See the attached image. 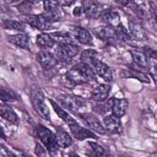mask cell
Returning a JSON list of instances; mask_svg holds the SVG:
<instances>
[{
	"instance_id": "6da1fadb",
	"label": "cell",
	"mask_w": 157,
	"mask_h": 157,
	"mask_svg": "<svg viewBox=\"0 0 157 157\" xmlns=\"http://www.w3.org/2000/svg\"><path fill=\"white\" fill-rule=\"evenodd\" d=\"M66 80L72 85H83L96 80V72L93 67L87 63H78L74 65L66 72Z\"/></svg>"
},
{
	"instance_id": "7a4b0ae2",
	"label": "cell",
	"mask_w": 157,
	"mask_h": 157,
	"mask_svg": "<svg viewBox=\"0 0 157 157\" xmlns=\"http://www.w3.org/2000/svg\"><path fill=\"white\" fill-rule=\"evenodd\" d=\"M29 94H31L32 105H33L34 110L37 112V114H39V117H42L45 120H50L49 108L45 104V98H44V94H43V91L40 90V87L33 86L31 88Z\"/></svg>"
},
{
	"instance_id": "3957f363",
	"label": "cell",
	"mask_w": 157,
	"mask_h": 157,
	"mask_svg": "<svg viewBox=\"0 0 157 157\" xmlns=\"http://www.w3.org/2000/svg\"><path fill=\"white\" fill-rule=\"evenodd\" d=\"M37 136L39 137L40 142L45 146L49 153H55L59 148V144L56 141V135H54L48 128L43 125L37 126Z\"/></svg>"
},
{
	"instance_id": "277c9868",
	"label": "cell",
	"mask_w": 157,
	"mask_h": 157,
	"mask_svg": "<svg viewBox=\"0 0 157 157\" xmlns=\"http://www.w3.org/2000/svg\"><path fill=\"white\" fill-rule=\"evenodd\" d=\"M80 52V48L75 45L74 43H65V44H58L54 55L56 56L58 61H70L74 56H76Z\"/></svg>"
},
{
	"instance_id": "5b68a950",
	"label": "cell",
	"mask_w": 157,
	"mask_h": 157,
	"mask_svg": "<svg viewBox=\"0 0 157 157\" xmlns=\"http://www.w3.org/2000/svg\"><path fill=\"white\" fill-rule=\"evenodd\" d=\"M58 102L60 105L72 110V112H78L81 108H83L86 105V102L77 96H72V94H61L58 97Z\"/></svg>"
},
{
	"instance_id": "8992f818",
	"label": "cell",
	"mask_w": 157,
	"mask_h": 157,
	"mask_svg": "<svg viewBox=\"0 0 157 157\" xmlns=\"http://www.w3.org/2000/svg\"><path fill=\"white\" fill-rule=\"evenodd\" d=\"M66 124L69 125L72 136L76 137L77 140H85V139H88V137L96 139V135H94L91 130H88V129H86V128L78 125V123H77L72 117H70V118L66 120Z\"/></svg>"
},
{
	"instance_id": "52a82bcc",
	"label": "cell",
	"mask_w": 157,
	"mask_h": 157,
	"mask_svg": "<svg viewBox=\"0 0 157 157\" xmlns=\"http://www.w3.org/2000/svg\"><path fill=\"white\" fill-rule=\"evenodd\" d=\"M94 34L103 42H108V43H115L118 42V36H117V29L113 26L109 25H104L101 27H97L93 29Z\"/></svg>"
},
{
	"instance_id": "ba28073f",
	"label": "cell",
	"mask_w": 157,
	"mask_h": 157,
	"mask_svg": "<svg viewBox=\"0 0 157 157\" xmlns=\"http://www.w3.org/2000/svg\"><path fill=\"white\" fill-rule=\"evenodd\" d=\"M82 9H83V13L88 17V18H92V20H97L101 17L104 7L94 1V0H82Z\"/></svg>"
},
{
	"instance_id": "9c48e42d",
	"label": "cell",
	"mask_w": 157,
	"mask_h": 157,
	"mask_svg": "<svg viewBox=\"0 0 157 157\" xmlns=\"http://www.w3.org/2000/svg\"><path fill=\"white\" fill-rule=\"evenodd\" d=\"M130 53H131V56H132L131 69L147 72L150 70V63H148L147 55L144 52H139V50H131Z\"/></svg>"
},
{
	"instance_id": "30bf717a",
	"label": "cell",
	"mask_w": 157,
	"mask_h": 157,
	"mask_svg": "<svg viewBox=\"0 0 157 157\" xmlns=\"http://www.w3.org/2000/svg\"><path fill=\"white\" fill-rule=\"evenodd\" d=\"M23 21L27 25L40 31L48 29L52 26V21H49L44 15H27L23 17Z\"/></svg>"
},
{
	"instance_id": "8fae6325",
	"label": "cell",
	"mask_w": 157,
	"mask_h": 157,
	"mask_svg": "<svg viewBox=\"0 0 157 157\" xmlns=\"http://www.w3.org/2000/svg\"><path fill=\"white\" fill-rule=\"evenodd\" d=\"M107 103H108L112 113L119 118L125 115L128 107H129V103L125 98H108Z\"/></svg>"
},
{
	"instance_id": "7c38bea8",
	"label": "cell",
	"mask_w": 157,
	"mask_h": 157,
	"mask_svg": "<svg viewBox=\"0 0 157 157\" xmlns=\"http://www.w3.org/2000/svg\"><path fill=\"white\" fill-rule=\"evenodd\" d=\"M102 123H103V125H104V128H105V130L108 132L119 134L123 130V125H121L120 118L114 115L113 113L112 114H105L103 117V121Z\"/></svg>"
},
{
	"instance_id": "4fadbf2b",
	"label": "cell",
	"mask_w": 157,
	"mask_h": 157,
	"mask_svg": "<svg viewBox=\"0 0 157 157\" xmlns=\"http://www.w3.org/2000/svg\"><path fill=\"white\" fill-rule=\"evenodd\" d=\"M91 66L93 67V70H94V72H96L97 76H99L101 78H103V80L107 81V82L112 81L113 74H112L110 67H109L107 64H104V63L101 61L99 59H96L94 61L91 63Z\"/></svg>"
},
{
	"instance_id": "5bb4252c",
	"label": "cell",
	"mask_w": 157,
	"mask_h": 157,
	"mask_svg": "<svg viewBox=\"0 0 157 157\" xmlns=\"http://www.w3.org/2000/svg\"><path fill=\"white\" fill-rule=\"evenodd\" d=\"M80 117H81L82 120L86 123V125H87L91 130H93L94 132H97V134H105V132H107V130H105L103 123H101V121L98 120V118H96L93 114L82 113V114H80Z\"/></svg>"
},
{
	"instance_id": "9a60e30c",
	"label": "cell",
	"mask_w": 157,
	"mask_h": 157,
	"mask_svg": "<svg viewBox=\"0 0 157 157\" xmlns=\"http://www.w3.org/2000/svg\"><path fill=\"white\" fill-rule=\"evenodd\" d=\"M109 93H110V86L108 83H101L92 90L91 98L96 102H104L108 99Z\"/></svg>"
},
{
	"instance_id": "2e32d148",
	"label": "cell",
	"mask_w": 157,
	"mask_h": 157,
	"mask_svg": "<svg viewBox=\"0 0 157 157\" xmlns=\"http://www.w3.org/2000/svg\"><path fill=\"white\" fill-rule=\"evenodd\" d=\"M37 61H38L44 69H52V67H54V66L56 65L58 59H56V56H55L54 54L43 50V52H39V53L37 54Z\"/></svg>"
},
{
	"instance_id": "e0dca14e",
	"label": "cell",
	"mask_w": 157,
	"mask_h": 157,
	"mask_svg": "<svg viewBox=\"0 0 157 157\" xmlns=\"http://www.w3.org/2000/svg\"><path fill=\"white\" fill-rule=\"evenodd\" d=\"M99 18L105 25H109V26H113V27H117L120 23V21H119V13L114 9H104Z\"/></svg>"
},
{
	"instance_id": "ac0fdd59",
	"label": "cell",
	"mask_w": 157,
	"mask_h": 157,
	"mask_svg": "<svg viewBox=\"0 0 157 157\" xmlns=\"http://www.w3.org/2000/svg\"><path fill=\"white\" fill-rule=\"evenodd\" d=\"M72 34H74V38H75L76 40H78L80 43H82V44L91 45V44L93 43V40H92V34H91L87 29H85V28H82V27H74Z\"/></svg>"
},
{
	"instance_id": "d6986e66",
	"label": "cell",
	"mask_w": 157,
	"mask_h": 157,
	"mask_svg": "<svg viewBox=\"0 0 157 157\" xmlns=\"http://www.w3.org/2000/svg\"><path fill=\"white\" fill-rule=\"evenodd\" d=\"M9 42L20 47V48H23V49H29V38L26 33L23 32H20V33H16V34H12V36H9Z\"/></svg>"
},
{
	"instance_id": "ffe728a7",
	"label": "cell",
	"mask_w": 157,
	"mask_h": 157,
	"mask_svg": "<svg viewBox=\"0 0 157 157\" xmlns=\"http://www.w3.org/2000/svg\"><path fill=\"white\" fill-rule=\"evenodd\" d=\"M0 114H1V118H4L10 124H18V115L15 113V110L11 107H7L5 104H1V107H0Z\"/></svg>"
},
{
	"instance_id": "44dd1931",
	"label": "cell",
	"mask_w": 157,
	"mask_h": 157,
	"mask_svg": "<svg viewBox=\"0 0 157 157\" xmlns=\"http://www.w3.org/2000/svg\"><path fill=\"white\" fill-rule=\"evenodd\" d=\"M129 31H130L131 37H134V38H136V39H139V40H144V39L146 38V32H145V29H142L141 25L137 23V22L130 21Z\"/></svg>"
},
{
	"instance_id": "7402d4cb",
	"label": "cell",
	"mask_w": 157,
	"mask_h": 157,
	"mask_svg": "<svg viewBox=\"0 0 157 157\" xmlns=\"http://www.w3.org/2000/svg\"><path fill=\"white\" fill-rule=\"evenodd\" d=\"M37 45L40 47V48H50L54 45V42L55 39L52 37V34H48V33H39L37 36Z\"/></svg>"
},
{
	"instance_id": "603a6c76",
	"label": "cell",
	"mask_w": 157,
	"mask_h": 157,
	"mask_svg": "<svg viewBox=\"0 0 157 157\" xmlns=\"http://www.w3.org/2000/svg\"><path fill=\"white\" fill-rule=\"evenodd\" d=\"M56 141H58L59 146L63 147V148H66V147H69V146L72 145V137H71V135H69V132L63 131V130H59L56 132Z\"/></svg>"
},
{
	"instance_id": "cb8c5ba5",
	"label": "cell",
	"mask_w": 157,
	"mask_h": 157,
	"mask_svg": "<svg viewBox=\"0 0 157 157\" xmlns=\"http://www.w3.org/2000/svg\"><path fill=\"white\" fill-rule=\"evenodd\" d=\"M146 18L148 20L150 25L157 31V7L152 2H150L148 7L146 9Z\"/></svg>"
},
{
	"instance_id": "d4e9b609",
	"label": "cell",
	"mask_w": 157,
	"mask_h": 157,
	"mask_svg": "<svg viewBox=\"0 0 157 157\" xmlns=\"http://www.w3.org/2000/svg\"><path fill=\"white\" fill-rule=\"evenodd\" d=\"M25 21H17V20H6L4 21L2 26L6 29H12V31H18V32H23L25 31Z\"/></svg>"
},
{
	"instance_id": "484cf974",
	"label": "cell",
	"mask_w": 157,
	"mask_h": 157,
	"mask_svg": "<svg viewBox=\"0 0 157 157\" xmlns=\"http://www.w3.org/2000/svg\"><path fill=\"white\" fill-rule=\"evenodd\" d=\"M96 59H98V54L93 49H85L81 53V61H83V63H87L91 65V63L94 61Z\"/></svg>"
},
{
	"instance_id": "4316f807",
	"label": "cell",
	"mask_w": 157,
	"mask_h": 157,
	"mask_svg": "<svg viewBox=\"0 0 157 157\" xmlns=\"http://www.w3.org/2000/svg\"><path fill=\"white\" fill-rule=\"evenodd\" d=\"M129 70H130V72H129L130 76H132V77H135V78H137V80H140L141 82H145V83H148V82H150L148 75H147L146 72L139 71V70H135V69H131V67H130Z\"/></svg>"
},
{
	"instance_id": "83f0119b",
	"label": "cell",
	"mask_w": 157,
	"mask_h": 157,
	"mask_svg": "<svg viewBox=\"0 0 157 157\" xmlns=\"http://www.w3.org/2000/svg\"><path fill=\"white\" fill-rule=\"evenodd\" d=\"M52 37L58 40L60 44H65V43H72L71 40V36L67 34V33H63V32H55V33H52Z\"/></svg>"
},
{
	"instance_id": "f1b7e54d",
	"label": "cell",
	"mask_w": 157,
	"mask_h": 157,
	"mask_svg": "<svg viewBox=\"0 0 157 157\" xmlns=\"http://www.w3.org/2000/svg\"><path fill=\"white\" fill-rule=\"evenodd\" d=\"M0 98H1L2 102H10V101H15L16 99V94L11 90H7V88L2 87L1 92H0Z\"/></svg>"
},
{
	"instance_id": "f546056e",
	"label": "cell",
	"mask_w": 157,
	"mask_h": 157,
	"mask_svg": "<svg viewBox=\"0 0 157 157\" xmlns=\"http://www.w3.org/2000/svg\"><path fill=\"white\" fill-rule=\"evenodd\" d=\"M50 104H52V107L54 108L55 113H56V114L59 115V118H61V119H63V120H64V121L66 123V120H67V119L70 118L69 113H67V112H65V110H64V109H63V108H61V107H60L59 104H56V103H55L54 101H50Z\"/></svg>"
},
{
	"instance_id": "4dcf8cb0",
	"label": "cell",
	"mask_w": 157,
	"mask_h": 157,
	"mask_svg": "<svg viewBox=\"0 0 157 157\" xmlns=\"http://www.w3.org/2000/svg\"><path fill=\"white\" fill-rule=\"evenodd\" d=\"M43 6L47 12H53V11L59 10L60 5H59L58 0H43Z\"/></svg>"
},
{
	"instance_id": "1f68e13d",
	"label": "cell",
	"mask_w": 157,
	"mask_h": 157,
	"mask_svg": "<svg viewBox=\"0 0 157 157\" xmlns=\"http://www.w3.org/2000/svg\"><path fill=\"white\" fill-rule=\"evenodd\" d=\"M88 145H90L93 155H96V156H105L107 155V151L101 145H98L97 142H90Z\"/></svg>"
},
{
	"instance_id": "d6a6232c",
	"label": "cell",
	"mask_w": 157,
	"mask_h": 157,
	"mask_svg": "<svg viewBox=\"0 0 157 157\" xmlns=\"http://www.w3.org/2000/svg\"><path fill=\"white\" fill-rule=\"evenodd\" d=\"M144 53L147 55L148 59H156V60H157V50L151 49V48H145Z\"/></svg>"
},
{
	"instance_id": "836d02e7",
	"label": "cell",
	"mask_w": 157,
	"mask_h": 157,
	"mask_svg": "<svg viewBox=\"0 0 157 157\" xmlns=\"http://www.w3.org/2000/svg\"><path fill=\"white\" fill-rule=\"evenodd\" d=\"M44 148H45V146L43 147L42 145H39V144H37V145H36V155H39V156H43V155H47V151H44Z\"/></svg>"
},
{
	"instance_id": "e575fe53",
	"label": "cell",
	"mask_w": 157,
	"mask_h": 157,
	"mask_svg": "<svg viewBox=\"0 0 157 157\" xmlns=\"http://www.w3.org/2000/svg\"><path fill=\"white\" fill-rule=\"evenodd\" d=\"M115 1H117L119 5L124 6V7H128V6H129V7H131V6H132V4H134V2H132V0H115Z\"/></svg>"
},
{
	"instance_id": "d590c367",
	"label": "cell",
	"mask_w": 157,
	"mask_h": 157,
	"mask_svg": "<svg viewBox=\"0 0 157 157\" xmlns=\"http://www.w3.org/2000/svg\"><path fill=\"white\" fill-rule=\"evenodd\" d=\"M60 6H70L75 2V0H58Z\"/></svg>"
},
{
	"instance_id": "8d00e7d4",
	"label": "cell",
	"mask_w": 157,
	"mask_h": 157,
	"mask_svg": "<svg viewBox=\"0 0 157 157\" xmlns=\"http://www.w3.org/2000/svg\"><path fill=\"white\" fill-rule=\"evenodd\" d=\"M151 77L153 78V81H155V85L157 86V66H155V67L151 70Z\"/></svg>"
},
{
	"instance_id": "74e56055",
	"label": "cell",
	"mask_w": 157,
	"mask_h": 157,
	"mask_svg": "<svg viewBox=\"0 0 157 157\" xmlns=\"http://www.w3.org/2000/svg\"><path fill=\"white\" fill-rule=\"evenodd\" d=\"M82 12H83L82 6H80V7H75V10H74V15H75V16H80Z\"/></svg>"
},
{
	"instance_id": "f35d334b",
	"label": "cell",
	"mask_w": 157,
	"mask_h": 157,
	"mask_svg": "<svg viewBox=\"0 0 157 157\" xmlns=\"http://www.w3.org/2000/svg\"><path fill=\"white\" fill-rule=\"evenodd\" d=\"M7 2H10V4H17V2H20L21 0H6Z\"/></svg>"
},
{
	"instance_id": "ab89813d",
	"label": "cell",
	"mask_w": 157,
	"mask_h": 157,
	"mask_svg": "<svg viewBox=\"0 0 157 157\" xmlns=\"http://www.w3.org/2000/svg\"><path fill=\"white\" fill-rule=\"evenodd\" d=\"M26 1H28V2H32V4H34V2H39V1H42V0H26Z\"/></svg>"
}]
</instances>
